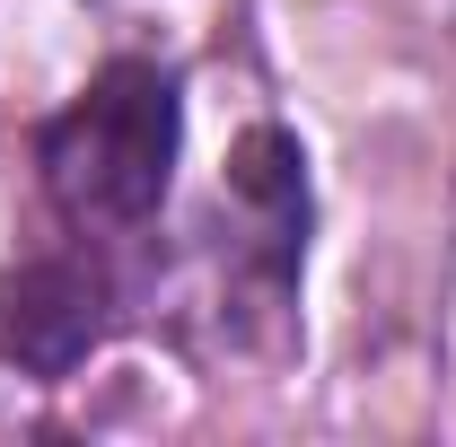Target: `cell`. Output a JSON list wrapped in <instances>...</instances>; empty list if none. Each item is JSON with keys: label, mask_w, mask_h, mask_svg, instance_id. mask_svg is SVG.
<instances>
[{"label": "cell", "mask_w": 456, "mask_h": 447, "mask_svg": "<svg viewBox=\"0 0 456 447\" xmlns=\"http://www.w3.org/2000/svg\"><path fill=\"white\" fill-rule=\"evenodd\" d=\"M0 342L18 369L36 378H70L97 342H106V280L79 255H45L0 289Z\"/></svg>", "instance_id": "obj_2"}, {"label": "cell", "mask_w": 456, "mask_h": 447, "mask_svg": "<svg viewBox=\"0 0 456 447\" xmlns=\"http://www.w3.org/2000/svg\"><path fill=\"white\" fill-rule=\"evenodd\" d=\"M184 97L159 61H106L45 123V193L70 228H141L167 202Z\"/></svg>", "instance_id": "obj_1"}, {"label": "cell", "mask_w": 456, "mask_h": 447, "mask_svg": "<svg viewBox=\"0 0 456 447\" xmlns=\"http://www.w3.org/2000/svg\"><path fill=\"white\" fill-rule=\"evenodd\" d=\"M228 202H237L246 264L281 298L298 280V255H307V158H298V141L289 132H246L237 158H228Z\"/></svg>", "instance_id": "obj_3"}]
</instances>
